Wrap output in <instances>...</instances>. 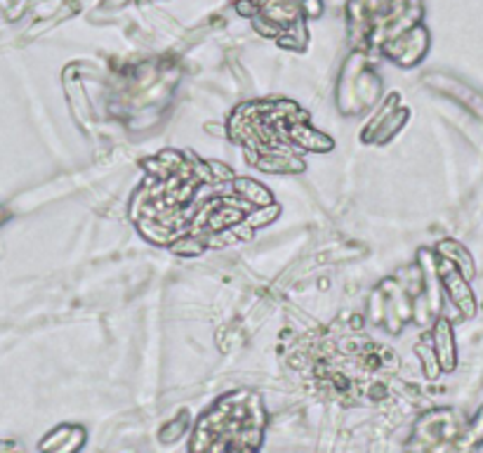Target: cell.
I'll use <instances>...</instances> for the list:
<instances>
[{
  "label": "cell",
  "instance_id": "6da1fadb",
  "mask_svg": "<svg viewBox=\"0 0 483 453\" xmlns=\"http://www.w3.org/2000/svg\"><path fill=\"white\" fill-rule=\"evenodd\" d=\"M149 178L132 198V220L154 244L177 253L205 251L217 234L239 229L245 215L269 206L264 187L233 178L229 168L167 151L147 161Z\"/></svg>",
  "mask_w": 483,
  "mask_h": 453
},
{
  "label": "cell",
  "instance_id": "7a4b0ae2",
  "mask_svg": "<svg viewBox=\"0 0 483 453\" xmlns=\"http://www.w3.org/2000/svg\"><path fill=\"white\" fill-rule=\"evenodd\" d=\"M229 128L252 166L267 173H298L302 170L299 156L333 147L328 138L307 126V113L290 101L241 107Z\"/></svg>",
  "mask_w": 483,
  "mask_h": 453
},
{
  "label": "cell",
  "instance_id": "3957f363",
  "mask_svg": "<svg viewBox=\"0 0 483 453\" xmlns=\"http://www.w3.org/2000/svg\"><path fill=\"white\" fill-rule=\"evenodd\" d=\"M264 429V409L257 394L236 392L217 401L196 428V441L191 444L198 448H257V439Z\"/></svg>",
  "mask_w": 483,
  "mask_h": 453
},
{
  "label": "cell",
  "instance_id": "277c9868",
  "mask_svg": "<svg viewBox=\"0 0 483 453\" xmlns=\"http://www.w3.org/2000/svg\"><path fill=\"white\" fill-rule=\"evenodd\" d=\"M241 13L260 22L257 29L274 38H305V22L321 14V0H243Z\"/></svg>",
  "mask_w": 483,
  "mask_h": 453
}]
</instances>
